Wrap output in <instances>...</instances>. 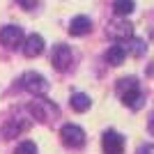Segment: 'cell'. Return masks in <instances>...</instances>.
I'll use <instances>...</instances> for the list:
<instances>
[{"label": "cell", "mask_w": 154, "mask_h": 154, "mask_svg": "<svg viewBox=\"0 0 154 154\" xmlns=\"http://www.w3.org/2000/svg\"><path fill=\"white\" fill-rule=\"evenodd\" d=\"M60 136H62V143L67 147H81L85 143V131L76 124H64L60 129Z\"/></svg>", "instance_id": "3"}, {"label": "cell", "mask_w": 154, "mask_h": 154, "mask_svg": "<svg viewBox=\"0 0 154 154\" xmlns=\"http://www.w3.org/2000/svg\"><path fill=\"white\" fill-rule=\"evenodd\" d=\"M124 51H131V55H136V58H138V55H143V53H145V42H143V39H131V44L124 46Z\"/></svg>", "instance_id": "16"}, {"label": "cell", "mask_w": 154, "mask_h": 154, "mask_svg": "<svg viewBox=\"0 0 154 154\" xmlns=\"http://www.w3.org/2000/svg\"><path fill=\"white\" fill-rule=\"evenodd\" d=\"M147 129H149V134L154 136V115H152V120H149V124H147Z\"/></svg>", "instance_id": "19"}, {"label": "cell", "mask_w": 154, "mask_h": 154, "mask_svg": "<svg viewBox=\"0 0 154 154\" xmlns=\"http://www.w3.org/2000/svg\"><path fill=\"white\" fill-rule=\"evenodd\" d=\"M30 115L35 120H42V122H51V120H55L60 115V110L55 103L46 101V99H37V101L30 103Z\"/></svg>", "instance_id": "1"}, {"label": "cell", "mask_w": 154, "mask_h": 154, "mask_svg": "<svg viewBox=\"0 0 154 154\" xmlns=\"http://www.w3.org/2000/svg\"><path fill=\"white\" fill-rule=\"evenodd\" d=\"M51 62L53 67L58 71H64L67 67L71 64V51H69V46H64V44H58V46H53V51H51Z\"/></svg>", "instance_id": "6"}, {"label": "cell", "mask_w": 154, "mask_h": 154, "mask_svg": "<svg viewBox=\"0 0 154 154\" xmlns=\"http://www.w3.org/2000/svg\"><path fill=\"white\" fill-rule=\"evenodd\" d=\"M120 97H122V103H124V106H129L131 110L143 108V103H145V97H143L140 88H134V90L124 92V94H120Z\"/></svg>", "instance_id": "9"}, {"label": "cell", "mask_w": 154, "mask_h": 154, "mask_svg": "<svg viewBox=\"0 0 154 154\" xmlns=\"http://www.w3.org/2000/svg\"><path fill=\"white\" fill-rule=\"evenodd\" d=\"M0 44L7 48H19L23 44V30L19 26H5L0 30Z\"/></svg>", "instance_id": "4"}, {"label": "cell", "mask_w": 154, "mask_h": 154, "mask_svg": "<svg viewBox=\"0 0 154 154\" xmlns=\"http://www.w3.org/2000/svg\"><path fill=\"white\" fill-rule=\"evenodd\" d=\"M131 35H134V28L127 21H113L108 26V37L113 39H131Z\"/></svg>", "instance_id": "7"}, {"label": "cell", "mask_w": 154, "mask_h": 154, "mask_svg": "<svg viewBox=\"0 0 154 154\" xmlns=\"http://www.w3.org/2000/svg\"><path fill=\"white\" fill-rule=\"evenodd\" d=\"M90 97L88 94H83V92H76V94L71 97V108L74 110H78V113H85V110L90 108Z\"/></svg>", "instance_id": "13"}, {"label": "cell", "mask_w": 154, "mask_h": 154, "mask_svg": "<svg viewBox=\"0 0 154 154\" xmlns=\"http://www.w3.org/2000/svg\"><path fill=\"white\" fill-rule=\"evenodd\" d=\"M92 30V21L88 19V16H74L69 23V32L71 35H76V37H81V35H88V32Z\"/></svg>", "instance_id": "10"}, {"label": "cell", "mask_w": 154, "mask_h": 154, "mask_svg": "<svg viewBox=\"0 0 154 154\" xmlns=\"http://www.w3.org/2000/svg\"><path fill=\"white\" fill-rule=\"evenodd\" d=\"M101 145H103V152H106V154H122V149H124V138L117 134V131L108 129V131L101 136Z\"/></svg>", "instance_id": "5"}, {"label": "cell", "mask_w": 154, "mask_h": 154, "mask_svg": "<svg viewBox=\"0 0 154 154\" xmlns=\"http://www.w3.org/2000/svg\"><path fill=\"white\" fill-rule=\"evenodd\" d=\"M134 88H138V81H136L134 76H127V78H120V81H117V92H120V94L134 90Z\"/></svg>", "instance_id": "15"}, {"label": "cell", "mask_w": 154, "mask_h": 154, "mask_svg": "<svg viewBox=\"0 0 154 154\" xmlns=\"http://www.w3.org/2000/svg\"><path fill=\"white\" fill-rule=\"evenodd\" d=\"M14 154H37V145H35L32 140H23L19 147H16Z\"/></svg>", "instance_id": "17"}, {"label": "cell", "mask_w": 154, "mask_h": 154, "mask_svg": "<svg viewBox=\"0 0 154 154\" xmlns=\"http://www.w3.org/2000/svg\"><path fill=\"white\" fill-rule=\"evenodd\" d=\"M136 154H154V145H152V143H145V145L138 147V152H136Z\"/></svg>", "instance_id": "18"}, {"label": "cell", "mask_w": 154, "mask_h": 154, "mask_svg": "<svg viewBox=\"0 0 154 154\" xmlns=\"http://www.w3.org/2000/svg\"><path fill=\"white\" fill-rule=\"evenodd\" d=\"M21 83H23V88H26L28 92H32V94H44V92L48 90V81H46L42 74H37V71H26L23 78H21Z\"/></svg>", "instance_id": "2"}, {"label": "cell", "mask_w": 154, "mask_h": 154, "mask_svg": "<svg viewBox=\"0 0 154 154\" xmlns=\"http://www.w3.org/2000/svg\"><path fill=\"white\" fill-rule=\"evenodd\" d=\"M124 58H127V51H124V46H122V44H115V46H110L108 51H106V62L113 64V67L122 64Z\"/></svg>", "instance_id": "11"}, {"label": "cell", "mask_w": 154, "mask_h": 154, "mask_svg": "<svg viewBox=\"0 0 154 154\" xmlns=\"http://www.w3.org/2000/svg\"><path fill=\"white\" fill-rule=\"evenodd\" d=\"M42 51H44V37H42V35H30V37L23 42L26 58H37Z\"/></svg>", "instance_id": "8"}, {"label": "cell", "mask_w": 154, "mask_h": 154, "mask_svg": "<svg viewBox=\"0 0 154 154\" xmlns=\"http://www.w3.org/2000/svg\"><path fill=\"white\" fill-rule=\"evenodd\" d=\"M113 9H115V14L117 16H127V14H131L136 9V5L131 2V0H117V2H113Z\"/></svg>", "instance_id": "14"}, {"label": "cell", "mask_w": 154, "mask_h": 154, "mask_svg": "<svg viewBox=\"0 0 154 154\" xmlns=\"http://www.w3.org/2000/svg\"><path fill=\"white\" fill-rule=\"evenodd\" d=\"M28 127V122H21V120H12V122H7L2 127V136L5 138H16V136Z\"/></svg>", "instance_id": "12"}]
</instances>
